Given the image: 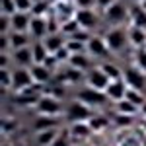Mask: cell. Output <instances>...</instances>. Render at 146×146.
I'll return each instance as SVG.
<instances>
[{
	"instance_id": "6da1fadb",
	"label": "cell",
	"mask_w": 146,
	"mask_h": 146,
	"mask_svg": "<svg viewBox=\"0 0 146 146\" xmlns=\"http://www.w3.org/2000/svg\"><path fill=\"white\" fill-rule=\"evenodd\" d=\"M103 39H105V43L109 47V51L111 53H121L125 47L129 45V35L125 29L121 27H111V29H107L105 35H103Z\"/></svg>"
},
{
	"instance_id": "7a4b0ae2",
	"label": "cell",
	"mask_w": 146,
	"mask_h": 146,
	"mask_svg": "<svg viewBox=\"0 0 146 146\" xmlns=\"http://www.w3.org/2000/svg\"><path fill=\"white\" fill-rule=\"evenodd\" d=\"M123 80L127 82L129 88L146 92V74L138 66H129L127 70H123Z\"/></svg>"
},
{
	"instance_id": "3957f363",
	"label": "cell",
	"mask_w": 146,
	"mask_h": 146,
	"mask_svg": "<svg viewBox=\"0 0 146 146\" xmlns=\"http://www.w3.org/2000/svg\"><path fill=\"white\" fill-rule=\"evenodd\" d=\"M109 82H111V78L103 72L101 66H92L88 70V74H86V84L90 88H96V90L105 92V88L109 86Z\"/></svg>"
},
{
	"instance_id": "277c9868",
	"label": "cell",
	"mask_w": 146,
	"mask_h": 146,
	"mask_svg": "<svg viewBox=\"0 0 146 146\" xmlns=\"http://www.w3.org/2000/svg\"><path fill=\"white\" fill-rule=\"evenodd\" d=\"M103 16H105V20L113 25H119V23H123L127 20V16H129V8L125 6L123 2H119V0H115L111 6H107L105 10H103Z\"/></svg>"
},
{
	"instance_id": "5b68a950",
	"label": "cell",
	"mask_w": 146,
	"mask_h": 146,
	"mask_svg": "<svg viewBox=\"0 0 146 146\" xmlns=\"http://www.w3.org/2000/svg\"><path fill=\"white\" fill-rule=\"evenodd\" d=\"M76 100L84 101L86 105H94V107H98V105H103L105 101H109L107 98V94L101 90H96V88H84V90L78 92V96H76Z\"/></svg>"
},
{
	"instance_id": "8992f818",
	"label": "cell",
	"mask_w": 146,
	"mask_h": 146,
	"mask_svg": "<svg viewBox=\"0 0 146 146\" xmlns=\"http://www.w3.org/2000/svg\"><path fill=\"white\" fill-rule=\"evenodd\" d=\"M33 82V76H31V70L25 66H18L14 72H12V90L14 92H22L23 88H29Z\"/></svg>"
},
{
	"instance_id": "52a82bcc",
	"label": "cell",
	"mask_w": 146,
	"mask_h": 146,
	"mask_svg": "<svg viewBox=\"0 0 146 146\" xmlns=\"http://www.w3.org/2000/svg\"><path fill=\"white\" fill-rule=\"evenodd\" d=\"M35 107H37V113L39 115H60V111H62L60 100H56V98L49 96V94L41 96Z\"/></svg>"
},
{
	"instance_id": "ba28073f",
	"label": "cell",
	"mask_w": 146,
	"mask_h": 146,
	"mask_svg": "<svg viewBox=\"0 0 146 146\" xmlns=\"http://www.w3.org/2000/svg\"><path fill=\"white\" fill-rule=\"evenodd\" d=\"M66 117H68V121H72V123H76V121H88L92 117L90 105H86L84 101H80V100L72 101L66 109Z\"/></svg>"
},
{
	"instance_id": "9c48e42d",
	"label": "cell",
	"mask_w": 146,
	"mask_h": 146,
	"mask_svg": "<svg viewBox=\"0 0 146 146\" xmlns=\"http://www.w3.org/2000/svg\"><path fill=\"white\" fill-rule=\"evenodd\" d=\"M86 47H88V55L96 56V58H107V56L111 55L105 39L103 37H98V35H92L90 41L86 43Z\"/></svg>"
},
{
	"instance_id": "30bf717a",
	"label": "cell",
	"mask_w": 146,
	"mask_h": 146,
	"mask_svg": "<svg viewBox=\"0 0 146 146\" xmlns=\"http://www.w3.org/2000/svg\"><path fill=\"white\" fill-rule=\"evenodd\" d=\"M76 20H78L80 27L82 29H94L98 23H100V16L94 8H78L76 10Z\"/></svg>"
},
{
	"instance_id": "8fae6325",
	"label": "cell",
	"mask_w": 146,
	"mask_h": 146,
	"mask_svg": "<svg viewBox=\"0 0 146 146\" xmlns=\"http://www.w3.org/2000/svg\"><path fill=\"white\" fill-rule=\"evenodd\" d=\"M127 90H129V86H127V82L121 78V80H111L109 86L105 88V94H107V98L111 101L117 103L119 100H123L125 96H127Z\"/></svg>"
},
{
	"instance_id": "7c38bea8",
	"label": "cell",
	"mask_w": 146,
	"mask_h": 146,
	"mask_svg": "<svg viewBox=\"0 0 146 146\" xmlns=\"http://www.w3.org/2000/svg\"><path fill=\"white\" fill-rule=\"evenodd\" d=\"M29 35L41 41L49 35V27H47V18H41V16H31V25H29Z\"/></svg>"
},
{
	"instance_id": "4fadbf2b",
	"label": "cell",
	"mask_w": 146,
	"mask_h": 146,
	"mask_svg": "<svg viewBox=\"0 0 146 146\" xmlns=\"http://www.w3.org/2000/svg\"><path fill=\"white\" fill-rule=\"evenodd\" d=\"M12 22V31H25L29 33V25H31V14L29 12H16L10 16Z\"/></svg>"
},
{
	"instance_id": "5bb4252c",
	"label": "cell",
	"mask_w": 146,
	"mask_h": 146,
	"mask_svg": "<svg viewBox=\"0 0 146 146\" xmlns=\"http://www.w3.org/2000/svg\"><path fill=\"white\" fill-rule=\"evenodd\" d=\"M12 58H14V62L18 64V66H25L29 68L33 64V51H31V47H22V49H14L12 51Z\"/></svg>"
},
{
	"instance_id": "9a60e30c",
	"label": "cell",
	"mask_w": 146,
	"mask_h": 146,
	"mask_svg": "<svg viewBox=\"0 0 146 146\" xmlns=\"http://www.w3.org/2000/svg\"><path fill=\"white\" fill-rule=\"evenodd\" d=\"M127 35H129V45L133 49H142L146 45V29H142V27L131 25L127 29Z\"/></svg>"
},
{
	"instance_id": "2e32d148",
	"label": "cell",
	"mask_w": 146,
	"mask_h": 146,
	"mask_svg": "<svg viewBox=\"0 0 146 146\" xmlns=\"http://www.w3.org/2000/svg\"><path fill=\"white\" fill-rule=\"evenodd\" d=\"M29 70H31V76H33L35 84H41V86H43L47 82H51V78H53V72H51L45 64H31Z\"/></svg>"
},
{
	"instance_id": "e0dca14e",
	"label": "cell",
	"mask_w": 146,
	"mask_h": 146,
	"mask_svg": "<svg viewBox=\"0 0 146 146\" xmlns=\"http://www.w3.org/2000/svg\"><path fill=\"white\" fill-rule=\"evenodd\" d=\"M129 18H131V25L146 29V10L140 4H135V6L129 8Z\"/></svg>"
},
{
	"instance_id": "ac0fdd59",
	"label": "cell",
	"mask_w": 146,
	"mask_h": 146,
	"mask_svg": "<svg viewBox=\"0 0 146 146\" xmlns=\"http://www.w3.org/2000/svg\"><path fill=\"white\" fill-rule=\"evenodd\" d=\"M43 43H45L47 51L51 53V55H55L58 49H62V47L66 45V39L62 37V33H49L45 39H41Z\"/></svg>"
},
{
	"instance_id": "d6986e66",
	"label": "cell",
	"mask_w": 146,
	"mask_h": 146,
	"mask_svg": "<svg viewBox=\"0 0 146 146\" xmlns=\"http://www.w3.org/2000/svg\"><path fill=\"white\" fill-rule=\"evenodd\" d=\"M68 66H74V68H78V70H82V72H86V70L92 68V60L86 53H74L68 58Z\"/></svg>"
},
{
	"instance_id": "ffe728a7",
	"label": "cell",
	"mask_w": 146,
	"mask_h": 146,
	"mask_svg": "<svg viewBox=\"0 0 146 146\" xmlns=\"http://www.w3.org/2000/svg\"><path fill=\"white\" fill-rule=\"evenodd\" d=\"M58 125V115H39L33 121V131L39 133V131H45V129H53Z\"/></svg>"
},
{
	"instance_id": "44dd1931",
	"label": "cell",
	"mask_w": 146,
	"mask_h": 146,
	"mask_svg": "<svg viewBox=\"0 0 146 146\" xmlns=\"http://www.w3.org/2000/svg\"><path fill=\"white\" fill-rule=\"evenodd\" d=\"M56 138H58V129L53 127V129H45V131H39L35 140H37V146H53Z\"/></svg>"
},
{
	"instance_id": "7402d4cb",
	"label": "cell",
	"mask_w": 146,
	"mask_h": 146,
	"mask_svg": "<svg viewBox=\"0 0 146 146\" xmlns=\"http://www.w3.org/2000/svg\"><path fill=\"white\" fill-rule=\"evenodd\" d=\"M29 37L31 35L25 33V31H10V47L14 49H22V47L29 45Z\"/></svg>"
},
{
	"instance_id": "603a6c76",
	"label": "cell",
	"mask_w": 146,
	"mask_h": 146,
	"mask_svg": "<svg viewBox=\"0 0 146 146\" xmlns=\"http://www.w3.org/2000/svg\"><path fill=\"white\" fill-rule=\"evenodd\" d=\"M31 51H33V64H43L47 60V56L51 55L49 51H47V47L43 41H35L33 45H31Z\"/></svg>"
},
{
	"instance_id": "cb8c5ba5",
	"label": "cell",
	"mask_w": 146,
	"mask_h": 146,
	"mask_svg": "<svg viewBox=\"0 0 146 146\" xmlns=\"http://www.w3.org/2000/svg\"><path fill=\"white\" fill-rule=\"evenodd\" d=\"M53 12V6L49 0H41V2H33V8H31V16H41V18H47L49 14Z\"/></svg>"
},
{
	"instance_id": "d4e9b609",
	"label": "cell",
	"mask_w": 146,
	"mask_h": 146,
	"mask_svg": "<svg viewBox=\"0 0 146 146\" xmlns=\"http://www.w3.org/2000/svg\"><path fill=\"white\" fill-rule=\"evenodd\" d=\"M140 111V107L133 103V101H129L127 98L117 101V113H125V115H136V113Z\"/></svg>"
},
{
	"instance_id": "484cf974",
	"label": "cell",
	"mask_w": 146,
	"mask_h": 146,
	"mask_svg": "<svg viewBox=\"0 0 146 146\" xmlns=\"http://www.w3.org/2000/svg\"><path fill=\"white\" fill-rule=\"evenodd\" d=\"M100 66L103 68V72H105V74H107L111 80H121V78H123V70L117 66V64L109 62V60H103Z\"/></svg>"
},
{
	"instance_id": "4316f807",
	"label": "cell",
	"mask_w": 146,
	"mask_h": 146,
	"mask_svg": "<svg viewBox=\"0 0 146 146\" xmlns=\"http://www.w3.org/2000/svg\"><path fill=\"white\" fill-rule=\"evenodd\" d=\"M78 29H82V27H80V23H78V20H76V16L60 23V33H62V35H68V37H72V35L76 33Z\"/></svg>"
},
{
	"instance_id": "83f0119b",
	"label": "cell",
	"mask_w": 146,
	"mask_h": 146,
	"mask_svg": "<svg viewBox=\"0 0 146 146\" xmlns=\"http://www.w3.org/2000/svg\"><path fill=\"white\" fill-rule=\"evenodd\" d=\"M72 133L76 136H80V138H84V136H88L90 133H94L92 131V127L88 121H76V123H72Z\"/></svg>"
},
{
	"instance_id": "f1b7e54d",
	"label": "cell",
	"mask_w": 146,
	"mask_h": 146,
	"mask_svg": "<svg viewBox=\"0 0 146 146\" xmlns=\"http://www.w3.org/2000/svg\"><path fill=\"white\" fill-rule=\"evenodd\" d=\"M129 101H133V103H136L138 107H142L146 103V96H144V92H140V90H135V88H129L127 90V96H125Z\"/></svg>"
},
{
	"instance_id": "f546056e",
	"label": "cell",
	"mask_w": 146,
	"mask_h": 146,
	"mask_svg": "<svg viewBox=\"0 0 146 146\" xmlns=\"http://www.w3.org/2000/svg\"><path fill=\"white\" fill-rule=\"evenodd\" d=\"M66 49L74 55V53H86L88 51V47L84 41H78V39H74V37H68L66 39Z\"/></svg>"
},
{
	"instance_id": "4dcf8cb0",
	"label": "cell",
	"mask_w": 146,
	"mask_h": 146,
	"mask_svg": "<svg viewBox=\"0 0 146 146\" xmlns=\"http://www.w3.org/2000/svg\"><path fill=\"white\" fill-rule=\"evenodd\" d=\"M0 88H2V92L12 90V72H8V68L0 70Z\"/></svg>"
},
{
	"instance_id": "1f68e13d",
	"label": "cell",
	"mask_w": 146,
	"mask_h": 146,
	"mask_svg": "<svg viewBox=\"0 0 146 146\" xmlns=\"http://www.w3.org/2000/svg\"><path fill=\"white\" fill-rule=\"evenodd\" d=\"M88 123H90L92 131H101V129H105L109 125V121H107V117H90Z\"/></svg>"
},
{
	"instance_id": "d6a6232c",
	"label": "cell",
	"mask_w": 146,
	"mask_h": 146,
	"mask_svg": "<svg viewBox=\"0 0 146 146\" xmlns=\"http://www.w3.org/2000/svg\"><path fill=\"white\" fill-rule=\"evenodd\" d=\"M16 12H18V8H16V2H14V0H0V14L12 16V14H16Z\"/></svg>"
},
{
	"instance_id": "836d02e7",
	"label": "cell",
	"mask_w": 146,
	"mask_h": 146,
	"mask_svg": "<svg viewBox=\"0 0 146 146\" xmlns=\"http://www.w3.org/2000/svg\"><path fill=\"white\" fill-rule=\"evenodd\" d=\"M135 62L136 66L140 68V70H144L146 72V49H136V56H135Z\"/></svg>"
},
{
	"instance_id": "e575fe53",
	"label": "cell",
	"mask_w": 146,
	"mask_h": 146,
	"mask_svg": "<svg viewBox=\"0 0 146 146\" xmlns=\"http://www.w3.org/2000/svg\"><path fill=\"white\" fill-rule=\"evenodd\" d=\"M12 31V22L8 14H0V33H8Z\"/></svg>"
},
{
	"instance_id": "d590c367",
	"label": "cell",
	"mask_w": 146,
	"mask_h": 146,
	"mask_svg": "<svg viewBox=\"0 0 146 146\" xmlns=\"http://www.w3.org/2000/svg\"><path fill=\"white\" fill-rule=\"evenodd\" d=\"M18 12H31L33 8V0H14Z\"/></svg>"
},
{
	"instance_id": "8d00e7d4",
	"label": "cell",
	"mask_w": 146,
	"mask_h": 146,
	"mask_svg": "<svg viewBox=\"0 0 146 146\" xmlns=\"http://www.w3.org/2000/svg\"><path fill=\"white\" fill-rule=\"evenodd\" d=\"M117 125H121V127H129V125H133V115H125V113H117Z\"/></svg>"
},
{
	"instance_id": "74e56055",
	"label": "cell",
	"mask_w": 146,
	"mask_h": 146,
	"mask_svg": "<svg viewBox=\"0 0 146 146\" xmlns=\"http://www.w3.org/2000/svg\"><path fill=\"white\" fill-rule=\"evenodd\" d=\"M70 55H72V53H70V51L66 49V45L62 47V49H58V51L55 53V56L58 58V62H68V58H70Z\"/></svg>"
},
{
	"instance_id": "f35d334b",
	"label": "cell",
	"mask_w": 146,
	"mask_h": 146,
	"mask_svg": "<svg viewBox=\"0 0 146 146\" xmlns=\"http://www.w3.org/2000/svg\"><path fill=\"white\" fill-rule=\"evenodd\" d=\"M43 64H45V66L49 68L51 72H55V68L58 66L60 62H58V58H56L55 55H49V56H47V60H45V62H43Z\"/></svg>"
},
{
	"instance_id": "ab89813d",
	"label": "cell",
	"mask_w": 146,
	"mask_h": 146,
	"mask_svg": "<svg viewBox=\"0 0 146 146\" xmlns=\"http://www.w3.org/2000/svg\"><path fill=\"white\" fill-rule=\"evenodd\" d=\"M0 49H2V53H6L10 47V33H0Z\"/></svg>"
},
{
	"instance_id": "60d3db41",
	"label": "cell",
	"mask_w": 146,
	"mask_h": 146,
	"mask_svg": "<svg viewBox=\"0 0 146 146\" xmlns=\"http://www.w3.org/2000/svg\"><path fill=\"white\" fill-rule=\"evenodd\" d=\"M76 8H98V2L96 0H74Z\"/></svg>"
},
{
	"instance_id": "b9f144b4",
	"label": "cell",
	"mask_w": 146,
	"mask_h": 146,
	"mask_svg": "<svg viewBox=\"0 0 146 146\" xmlns=\"http://www.w3.org/2000/svg\"><path fill=\"white\" fill-rule=\"evenodd\" d=\"M49 96H53V98H56V100H60V98L64 96V88H62V86L58 84V86H55L53 90L49 92Z\"/></svg>"
},
{
	"instance_id": "7bdbcfd3",
	"label": "cell",
	"mask_w": 146,
	"mask_h": 146,
	"mask_svg": "<svg viewBox=\"0 0 146 146\" xmlns=\"http://www.w3.org/2000/svg\"><path fill=\"white\" fill-rule=\"evenodd\" d=\"M14 129H16V123H14V121H6V119L2 121V131H4V133H6V131L10 133V131H14Z\"/></svg>"
},
{
	"instance_id": "ee69618b",
	"label": "cell",
	"mask_w": 146,
	"mask_h": 146,
	"mask_svg": "<svg viewBox=\"0 0 146 146\" xmlns=\"http://www.w3.org/2000/svg\"><path fill=\"white\" fill-rule=\"evenodd\" d=\"M96 2H98V8H101V10H105L107 6H111V4L115 2V0H96Z\"/></svg>"
},
{
	"instance_id": "f6af8a7d",
	"label": "cell",
	"mask_w": 146,
	"mask_h": 146,
	"mask_svg": "<svg viewBox=\"0 0 146 146\" xmlns=\"http://www.w3.org/2000/svg\"><path fill=\"white\" fill-rule=\"evenodd\" d=\"M0 62H2V68H8L10 58H8V55H6V53H2V55H0Z\"/></svg>"
},
{
	"instance_id": "bcb514c9",
	"label": "cell",
	"mask_w": 146,
	"mask_h": 146,
	"mask_svg": "<svg viewBox=\"0 0 146 146\" xmlns=\"http://www.w3.org/2000/svg\"><path fill=\"white\" fill-rule=\"evenodd\" d=\"M138 4H140V6H142V8H144V10H146V0H140Z\"/></svg>"
},
{
	"instance_id": "7dc6e473",
	"label": "cell",
	"mask_w": 146,
	"mask_h": 146,
	"mask_svg": "<svg viewBox=\"0 0 146 146\" xmlns=\"http://www.w3.org/2000/svg\"><path fill=\"white\" fill-rule=\"evenodd\" d=\"M140 111L144 113V117H146V103H144V105H142V107H140Z\"/></svg>"
},
{
	"instance_id": "c3c4849f",
	"label": "cell",
	"mask_w": 146,
	"mask_h": 146,
	"mask_svg": "<svg viewBox=\"0 0 146 146\" xmlns=\"http://www.w3.org/2000/svg\"><path fill=\"white\" fill-rule=\"evenodd\" d=\"M33 2H41V0H33Z\"/></svg>"
},
{
	"instance_id": "681fc988",
	"label": "cell",
	"mask_w": 146,
	"mask_h": 146,
	"mask_svg": "<svg viewBox=\"0 0 146 146\" xmlns=\"http://www.w3.org/2000/svg\"><path fill=\"white\" fill-rule=\"evenodd\" d=\"M2 146H10V144H2Z\"/></svg>"
},
{
	"instance_id": "f907efd6",
	"label": "cell",
	"mask_w": 146,
	"mask_h": 146,
	"mask_svg": "<svg viewBox=\"0 0 146 146\" xmlns=\"http://www.w3.org/2000/svg\"><path fill=\"white\" fill-rule=\"evenodd\" d=\"M144 49H146V45H144Z\"/></svg>"
}]
</instances>
